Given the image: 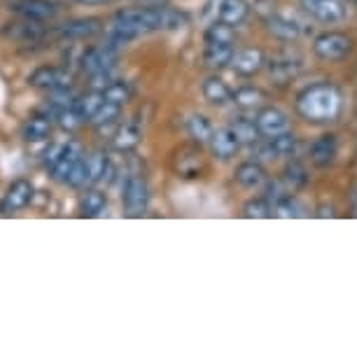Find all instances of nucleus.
I'll return each mask as SVG.
<instances>
[{
	"label": "nucleus",
	"mask_w": 357,
	"mask_h": 357,
	"mask_svg": "<svg viewBox=\"0 0 357 357\" xmlns=\"http://www.w3.org/2000/svg\"><path fill=\"white\" fill-rule=\"evenodd\" d=\"M280 180H282V185L287 187V192H289V194L299 192L301 187L306 185V180H308L306 168L301 166V164H289V166L285 168V171H282Z\"/></svg>",
	"instance_id": "2f4dec72"
},
{
	"label": "nucleus",
	"mask_w": 357,
	"mask_h": 357,
	"mask_svg": "<svg viewBox=\"0 0 357 357\" xmlns=\"http://www.w3.org/2000/svg\"><path fill=\"white\" fill-rule=\"evenodd\" d=\"M353 213L357 215V194H355V201H353Z\"/></svg>",
	"instance_id": "79ce46f5"
},
{
	"label": "nucleus",
	"mask_w": 357,
	"mask_h": 357,
	"mask_svg": "<svg viewBox=\"0 0 357 357\" xmlns=\"http://www.w3.org/2000/svg\"><path fill=\"white\" fill-rule=\"evenodd\" d=\"M10 10L24 19H33V22H50L59 15V5L54 0H15Z\"/></svg>",
	"instance_id": "1a4fd4ad"
},
{
	"label": "nucleus",
	"mask_w": 357,
	"mask_h": 357,
	"mask_svg": "<svg viewBox=\"0 0 357 357\" xmlns=\"http://www.w3.org/2000/svg\"><path fill=\"white\" fill-rule=\"evenodd\" d=\"M339 157V138L334 133H325L311 145V164L318 168L332 166Z\"/></svg>",
	"instance_id": "2eb2a0df"
},
{
	"label": "nucleus",
	"mask_w": 357,
	"mask_h": 357,
	"mask_svg": "<svg viewBox=\"0 0 357 357\" xmlns=\"http://www.w3.org/2000/svg\"><path fill=\"white\" fill-rule=\"evenodd\" d=\"M266 31L271 33L273 38L282 40V43H292V40L299 38V24H294L292 19L282 17V15H273L266 19Z\"/></svg>",
	"instance_id": "393cba45"
},
{
	"label": "nucleus",
	"mask_w": 357,
	"mask_h": 357,
	"mask_svg": "<svg viewBox=\"0 0 357 357\" xmlns=\"http://www.w3.org/2000/svg\"><path fill=\"white\" fill-rule=\"evenodd\" d=\"M268 145H271V152H273L275 159L294 157L296 147H299V138H296L292 131H285V133H280V136L268 138Z\"/></svg>",
	"instance_id": "c756f323"
},
{
	"label": "nucleus",
	"mask_w": 357,
	"mask_h": 357,
	"mask_svg": "<svg viewBox=\"0 0 357 357\" xmlns=\"http://www.w3.org/2000/svg\"><path fill=\"white\" fill-rule=\"evenodd\" d=\"M79 159H82V145H79L77 140L66 143L61 157H59L56 164L52 166V180H54V183H68L73 168L77 166Z\"/></svg>",
	"instance_id": "4468645a"
},
{
	"label": "nucleus",
	"mask_w": 357,
	"mask_h": 357,
	"mask_svg": "<svg viewBox=\"0 0 357 357\" xmlns=\"http://www.w3.org/2000/svg\"><path fill=\"white\" fill-rule=\"evenodd\" d=\"M243 213H245V218H271L273 215V206L268 204V199L266 197H257V199H250L245 204L243 208Z\"/></svg>",
	"instance_id": "4c0bfd02"
},
{
	"label": "nucleus",
	"mask_w": 357,
	"mask_h": 357,
	"mask_svg": "<svg viewBox=\"0 0 357 357\" xmlns=\"http://www.w3.org/2000/svg\"><path fill=\"white\" fill-rule=\"evenodd\" d=\"M3 36L10 38V40H17V43H38V40L45 38V29H43V22L24 19V22H17V24H8V26H5Z\"/></svg>",
	"instance_id": "dca6fc26"
},
{
	"label": "nucleus",
	"mask_w": 357,
	"mask_h": 357,
	"mask_svg": "<svg viewBox=\"0 0 357 357\" xmlns=\"http://www.w3.org/2000/svg\"><path fill=\"white\" fill-rule=\"evenodd\" d=\"M206 43L234 45V26H229L225 22H215L211 29L206 31Z\"/></svg>",
	"instance_id": "c9c22d12"
},
{
	"label": "nucleus",
	"mask_w": 357,
	"mask_h": 357,
	"mask_svg": "<svg viewBox=\"0 0 357 357\" xmlns=\"http://www.w3.org/2000/svg\"><path fill=\"white\" fill-rule=\"evenodd\" d=\"M343 110V93L329 82L306 86L296 96V112L308 124H332Z\"/></svg>",
	"instance_id": "f03ea898"
},
{
	"label": "nucleus",
	"mask_w": 357,
	"mask_h": 357,
	"mask_svg": "<svg viewBox=\"0 0 357 357\" xmlns=\"http://www.w3.org/2000/svg\"><path fill=\"white\" fill-rule=\"evenodd\" d=\"M105 206H107L105 194L91 187V190H86L82 194V199H79V215H82V218H98V215L105 211Z\"/></svg>",
	"instance_id": "cd10ccee"
},
{
	"label": "nucleus",
	"mask_w": 357,
	"mask_h": 357,
	"mask_svg": "<svg viewBox=\"0 0 357 357\" xmlns=\"http://www.w3.org/2000/svg\"><path fill=\"white\" fill-rule=\"evenodd\" d=\"M112 175V166H110V159L107 154L103 152H93L86 157V187H93L100 180L110 178Z\"/></svg>",
	"instance_id": "5701e85b"
},
{
	"label": "nucleus",
	"mask_w": 357,
	"mask_h": 357,
	"mask_svg": "<svg viewBox=\"0 0 357 357\" xmlns=\"http://www.w3.org/2000/svg\"><path fill=\"white\" fill-rule=\"evenodd\" d=\"M231 68L236 75L241 77H252L266 68V56L259 47H243L241 52L234 54Z\"/></svg>",
	"instance_id": "6e6552de"
},
{
	"label": "nucleus",
	"mask_w": 357,
	"mask_h": 357,
	"mask_svg": "<svg viewBox=\"0 0 357 357\" xmlns=\"http://www.w3.org/2000/svg\"><path fill=\"white\" fill-rule=\"evenodd\" d=\"M117 59H119V50L110 43L89 47L82 56V70L89 77L100 75V73H110L114 68V63H117Z\"/></svg>",
	"instance_id": "39448f33"
},
{
	"label": "nucleus",
	"mask_w": 357,
	"mask_h": 357,
	"mask_svg": "<svg viewBox=\"0 0 357 357\" xmlns=\"http://www.w3.org/2000/svg\"><path fill=\"white\" fill-rule=\"evenodd\" d=\"M100 93H103V100H107V103H114V105L124 107V103H129L133 91H131V84L124 82V79H112V82L107 84Z\"/></svg>",
	"instance_id": "7c9ffc66"
},
{
	"label": "nucleus",
	"mask_w": 357,
	"mask_h": 357,
	"mask_svg": "<svg viewBox=\"0 0 357 357\" xmlns=\"http://www.w3.org/2000/svg\"><path fill=\"white\" fill-rule=\"evenodd\" d=\"M201 93H204V98L208 100L211 105H227L229 100H231V89L227 86V82L222 77L218 75H211V77H206L204 79V84H201Z\"/></svg>",
	"instance_id": "412c9836"
},
{
	"label": "nucleus",
	"mask_w": 357,
	"mask_h": 357,
	"mask_svg": "<svg viewBox=\"0 0 357 357\" xmlns=\"http://www.w3.org/2000/svg\"><path fill=\"white\" fill-rule=\"evenodd\" d=\"M33 194H36V190H33V185L29 180H15V183L8 187V192H5L3 204H0V213L12 215V213L24 211L33 201Z\"/></svg>",
	"instance_id": "9d476101"
},
{
	"label": "nucleus",
	"mask_w": 357,
	"mask_h": 357,
	"mask_svg": "<svg viewBox=\"0 0 357 357\" xmlns=\"http://www.w3.org/2000/svg\"><path fill=\"white\" fill-rule=\"evenodd\" d=\"M103 31V22L96 17H82V19H70L59 26V36L66 38V40H86V38H93Z\"/></svg>",
	"instance_id": "ddd939ff"
},
{
	"label": "nucleus",
	"mask_w": 357,
	"mask_h": 357,
	"mask_svg": "<svg viewBox=\"0 0 357 357\" xmlns=\"http://www.w3.org/2000/svg\"><path fill=\"white\" fill-rule=\"evenodd\" d=\"M250 15L248 0H222L220 5V22L229 26H241Z\"/></svg>",
	"instance_id": "a878e982"
},
{
	"label": "nucleus",
	"mask_w": 357,
	"mask_h": 357,
	"mask_svg": "<svg viewBox=\"0 0 357 357\" xmlns=\"http://www.w3.org/2000/svg\"><path fill=\"white\" fill-rule=\"evenodd\" d=\"M56 122H59V126H61L63 131L73 133V131H75V129H79V126L84 124V119H82V114H79V112L75 110V105H73V107H68V110L59 112Z\"/></svg>",
	"instance_id": "58836bf2"
},
{
	"label": "nucleus",
	"mask_w": 357,
	"mask_h": 357,
	"mask_svg": "<svg viewBox=\"0 0 357 357\" xmlns=\"http://www.w3.org/2000/svg\"><path fill=\"white\" fill-rule=\"evenodd\" d=\"M231 100L236 105L241 107V110L245 112H257L264 107L266 103V93L259 89V86H238V89L234 91Z\"/></svg>",
	"instance_id": "4be33fe9"
},
{
	"label": "nucleus",
	"mask_w": 357,
	"mask_h": 357,
	"mask_svg": "<svg viewBox=\"0 0 357 357\" xmlns=\"http://www.w3.org/2000/svg\"><path fill=\"white\" fill-rule=\"evenodd\" d=\"M229 129L234 131V136L238 138L241 145H257L261 138L257 119H250V117H234Z\"/></svg>",
	"instance_id": "b1692460"
},
{
	"label": "nucleus",
	"mask_w": 357,
	"mask_h": 357,
	"mask_svg": "<svg viewBox=\"0 0 357 357\" xmlns=\"http://www.w3.org/2000/svg\"><path fill=\"white\" fill-rule=\"evenodd\" d=\"M273 215L275 218H304L306 215V208L299 204L294 197H287L285 201L273 206Z\"/></svg>",
	"instance_id": "e433bc0d"
},
{
	"label": "nucleus",
	"mask_w": 357,
	"mask_h": 357,
	"mask_svg": "<svg viewBox=\"0 0 357 357\" xmlns=\"http://www.w3.org/2000/svg\"><path fill=\"white\" fill-rule=\"evenodd\" d=\"M54 129V114H33L31 119H26L22 136L29 143H40V140H47L52 136Z\"/></svg>",
	"instance_id": "a211bd4d"
},
{
	"label": "nucleus",
	"mask_w": 357,
	"mask_h": 357,
	"mask_svg": "<svg viewBox=\"0 0 357 357\" xmlns=\"http://www.w3.org/2000/svg\"><path fill=\"white\" fill-rule=\"evenodd\" d=\"M61 152H63V145H52L50 150L45 152V164L52 168L59 161V157H61Z\"/></svg>",
	"instance_id": "ea45409f"
},
{
	"label": "nucleus",
	"mask_w": 357,
	"mask_h": 357,
	"mask_svg": "<svg viewBox=\"0 0 357 357\" xmlns=\"http://www.w3.org/2000/svg\"><path fill=\"white\" fill-rule=\"evenodd\" d=\"M211 152H213V157L215 159H220V161H229L231 157H236V152H238V138L234 136V131L229 129H218L213 133V138H211Z\"/></svg>",
	"instance_id": "f3484780"
},
{
	"label": "nucleus",
	"mask_w": 357,
	"mask_h": 357,
	"mask_svg": "<svg viewBox=\"0 0 357 357\" xmlns=\"http://www.w3.org/2000/svg\"><path fill=\"white\" fill-rule=\"evenodd\" d=\"M122 204L129 215H143L147 211V204H150V187H147L145 178L140 175H131L124 185L122 192Z\"/></svg>",
	"instance_id": "423d86ee"
},
{
	"label": "nucleus",
	"mask_w": 357,
	"mask_h": 357,
	"mask_svg": "<svg viewBox=\"0 0 357 357\" xmlns=\"http://www.w3.org/2000/svg\"><path fill=\"white\" fill-rule=\"evenodd\" d=\"M187 15L180 10H173L168 5H152V8H129L119 10L112 19L107 43L119 50L122 45L131 43L133 38L145 36L154 31H178L187 26Z\"/></svg>",
	"instance_id": "f257e3e1"
},
{
	"label": "nucleus",
	"mask_w": 357,
	"mask_h": 357,
	"mask_svg": "<svg viewBox=\"0 0 357 357\" xmlns=\"http://www.w3.org/2000/svg\"><path fill=\"white\" fill-rule=\"evenodd\" d=\"M234 180L241 187H245V190H255V187H261L266 183V173L259 161H243V164H238V168H236Z\"/></svg>",
	"instance_id": "aec40b11"
},
{
	"label": "nucleus",
	"mask_w": 357,
	"mask_h": 357,
	"mask_svg": "<svg viewBox=\"0 0 357 357\" xmlns=\"http://www.w3.org/2000/svg\"><path fill=\"white\" fill-rule=\"evenodd\" d=\"M31 86L43 91H59V89H70L73 75L63 68H54V66H40V68L31 75Z\"/></svg>",
	"instance_id": "0eeeda50"
},
{
	"label": "nucleus",
	"mask_w": 357,
	"mask_h": 357,
	"mask_svg": "<svg viewBox=\"0 0 357 357\" xmlns=\"http://www.w3.org/2000/svg\"><path fill=\"white\" fill-rule=\"evenodd\" d=\"M301 68H304V59L294 50H280V52H275L271 59H266L268 77H271L275 84H287L289 79H294L299 75Z\"/></svg>",
	"instance_id": "20e7f679"
},
{
	"label": "nucleus",
	"mask_w": 357,
	"mask_h": 357,
	"mask_svg": "<svg viewBox=\"0 0 357 357\" xmlns=\"http://www.w3.org/2000/svg\"><path fill=\"white\" fill-rule=\"evenodd\" d=\"M255 119H257L259 133H261V136H266V138L280 136V133L289 131V117L280 110V107L264 105L261 110H257Z\"/></svg>",
	"instance_id": "9b49d317"
},
{
	"label": "nucleus",
	"mask_w": 357,
	"mask_h": 357,
	"mask_svg": "<svg viewBox=\"0 0 357 357\" xmlns=\"http://www.w3.org/2000/svg\"><path fill=\"white\" fill-rule=\"evenodd\" d=\"M100 105H103V93L100 91H89L75 100V110L82 114L84 122H91V117L98 112Z\"/></svg>",
	"instance_id": "473e14b6"
},
{
	"label": "nucleus",
	"mask_w": 357,
	"mask_h": 357,
	"mask_svg": "<svg viewBox=\"0 0 357 357\" xmlns=\"http://www.w3.org/2000/svg\"><path fill=\"white\" fill-rule=\"evenodd\" d=\"M353 52V38L341 31H327L313 40V54L322 61H341Z\"/></svg>",
	"instance_id": "7ed1b4c3"
},
{
	"label": "nucleus",
	"mask_w": 357,
	"mask_h": 357,
	"mask_svg": "<svg viewBox=\"0 0 357 357\" xmlns=\"http://www.w3.org/2000/svg\"><path fill=\"white\" fill-rule=\"evenodd\" d=\"M140 143V129L133 122H126L117 129V133L112 136V147L119 152H131L136 150Z\"/></svg>",
	"instance_id": "bb28decb"
},
{
	"label": "nucleus",
	"mask_w": 357,
	"mask_h": 357,
	"mask_svg": "<svg viewBox=\"0 0 357 357\" xmlns=\"http://www.w3.org/2000/svg\"><path fill=\"white\" fill-rule=\"evenodd\" d=\"M122 114V105H114V103H107L103 100V105L98 107V112L91 117V124L93 126H107V124H114Z\"/></svg>",
	"instance_id": "f704fd0d"
},
{
	"label": "nucleus",
	"mask_w": 357,
	"mask_h": 357,
	"mask_svg": "<svg viewBox=\"0 0 357 357\" xmlns=\"http://www.w3.org/2000/svg\"><path fill=\"white\" fill-rule=\"evenodd\" d=\"M187 133H190V138L194 143L206 145V143H211L215 129L204 114H192V117L187 119Z\"/></svg>",
	"instance_id": "c85d7f7f"
},
{
	"label": "nucleus",
	"mask_w": 357,
	"mask_h": 357,
	"mask_svg": "<svg viewBox=\"0 0 357 357\" xmlns=\"http://www.w3.org/2000/svg\"><path fill=\"white\" fill-rule=\"evenodd\" d=\"M234 45H225V43H206L204 50V63L213 70H222L227 66H231L234 61Z\"/></svg>",
	"instance_id": "6ab92c4d"
},
{
	"label": "nucleus",
	"mask_w": 357,
	"mask_h": 357,
	"mask_svg": "<svg viewBox=\"0 0 357 357\" xmlns=\"http://www.w3.org/2000/svg\"><path fill=\"white\" fill-rule=\"evenodd\" d=\"M178 173L183 178H197L201 173V154L183 150V157H178Z\"/></svg>",
	"instance_id": "72a5a7b5"
},
{
	"label": "nucleus",
	"mask_w": 357,
	"mask_h": 357,
	"mask_svg": "<svg viewBox=\"0 0 357 357\" xmlns=\"http://www.w3.org/2000/svg\"><path fill=\"white\" fill-rule=\"evenodd\" d=\"M304 10L322 24H336L346 17L343 0H301Z\"/></svg>",
	"instance_id": "f8f14e48"
},
{
	"label": "nucleus",
	"mask_w": 357,
	"mask_h": 357,
	"mask_svg": "<svg viewBox=\"0 0 357 357\" xmlns=\"http://www.w3.org/2000/svg\"><path fill=\"white\" fill-rule=\"evenodd\" d=\"M75 3H79V5H107V3H112V0H75Z\"/></svg>",
	"instance_id": "a19ab883"
}]
</instances>
